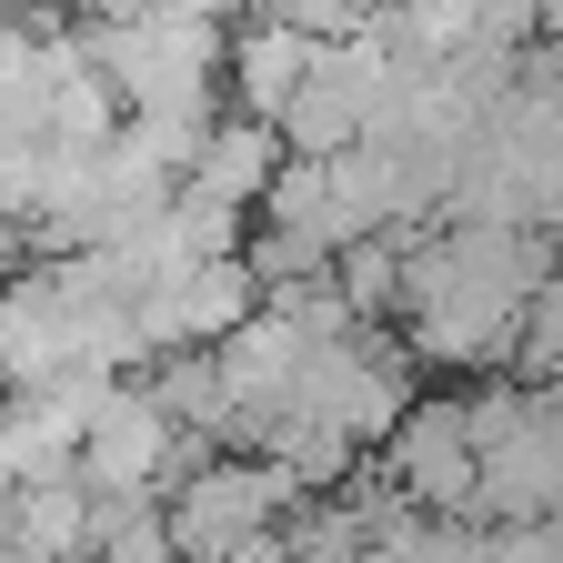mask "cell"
Masks as SVG:
<instances>
[{
  "label": "cell",
  "instance_id": "6da1fadb",
  "mask_svg": "<svg viewBox=\"0 0 563 563\" xmlns=\"http://www.w3.org/2000/svg\"><path fill=\"white\" fill-rule=\"evenodd\" d=\"M473 463V523H563V383H483Z\"/></svg>",
  "mask_w": 563,
  "mask_h": 563
},
{
  "label": "cell",
  "instance_id": "7a4b0ae2",
  "mask_svg": "<svg viewBox=\"0 0 563 563\" xmlns=\"http://www.w3.org/2000/svg\"><path fill=\"white\" fill-rule=\"evenodd\" d=\"M292 514H302V493H292V473L272 453H191L172 473V493H162V523H172L181 563H222L232 543L292 523Z\"/></svg>",
  "mask_w": 563,
  "mask_h": 563
},
{
  "label": "cell",
  "instance_id": "3957f363",
  "mask_svg": "<svg viewBox=\"0 0 563 563\" xmlns=\"http://www.w3.org/2000/svg\"><path fill=\"white\" fill-rule=\"evenodd\" d=\"M191 453H201V443H181V422L152 402V383H141V373H121V383L91 402V422H81V483H91V493H121V504H162L172 473H181Z\"/></svg>",
  "mask_w": 563,
  "mask_h": 563
},
{
  "label": "cell",
  "instance_id": "277c9868",
  "mask_svg": "<svg viewBox=\"0 0 563 563\" xmlns=\"http://www.w3.org/2000/svg\"><path fill=\"white\" fill-rule=\"evenodd\" d=\"M473 393H412V412L383 433V483L433 523H473Z\"/></svg>",
  "mask_w": 563,
  "mask_h": 563
},
{
  "label": "cell",
  "instance_id": "5b68a950",
  "mask_svg": "<svg viewBox=\"0 0 563 563\" xmlns=\"http://www.w3.org/2000/svg\"><path fill=\"white\" fill-rule=\"evenodd\" d=\"M312 60H322V31H292V21H232V31H222V91H232V111L282 121V101L312 81Z\"/></svg>",
  "mask_w": 563,
  "mask_h": 563
},
{
  "label": "cell",
  "instance_id": "8992f818",
  "mask_svg": "<svg viewBox=\"0 0 563 563\" xmlns=\"http://www.w3.org/2000/svg\"><path fill=\"white\" fill-rule=\"evenodd\" d=\"M272 172H282V131L272 121H252V111H211L201 121V141H191V172H181V191H201V201H232V211H262V191H272Z\"/></svg>",
  "mask_w": 563,
  "mask_h": 563
},
{
  "label": "cell",
  "instance_id": "52a82bcc",
  "mask_svg": "<svg viewBox=\"0 0 563 563\" xmlns=\"http://www.w3.org/2000/svg\"><path fill=\"white\" fill-rule=\"evenodd\" d=\"M91 553V483H11L0 493V563H70Z\"/></svg>",
  "mask_w": 563,
  "mask_h": 563
},
{
  "label": "cell",
  "instance_id": "ba28073f",
  "mask_svg": "<svg viewBox=\"0 0 563 563\" xmlns=\"http://www.w3.org/2000/svg\"><path fill=\"white\" fill-rule=\"evenodd\" d=\"M70 563H111V553H70Z\"/></svg>",
  "mask_w": 563,
  "mask_h": 563
}]
</instances>
